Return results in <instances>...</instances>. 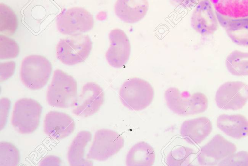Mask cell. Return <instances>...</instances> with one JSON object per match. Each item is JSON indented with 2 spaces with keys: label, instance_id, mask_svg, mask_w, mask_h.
<instances>
[{
  "label": "cell",
  "instance_id": "cell-18",
  "mask_svg": "<svg viewBox=\"0 0 248 166\" xmlns=\"http://www.w3.org/2000/svg\"><path fill=\"white\" fill-rule=\"evenodd\" d=\"M217 126L227 136L235 139L248 136V120L242 114H221L217 119Z\"/></svg>",
  "mask_w": 248,
  "mask_h": 166
},
{
  "label": "cell",
  "instance_id": "cell-3",
  "mask_svg": "<svg viewBox=\"0 0 248 166\" xmlns=\"http://www.w3.org/2000/svg\"><path fill=\"white\" fill-rule=\"evenodd\" d=\"M123 105L129 109L140 111L146 108L154 98V89L144 79L134 77L126 80L119 90Z\"/></svg>",
  "mask_w": 248,
  "mask_h": 166
},
{
  "label": "cell",
  "instance_id": "cell-21",
  "mask_svg": "<svg viewBox=\"0 0 248 166\" xmlns=\"http://www.w3.org/2000/svg\"><path fill=\"white\" fill-rule=\"evenodd\" d=\"M215 10L232 18L248 16V0H210Z\"/></svg>",
  "mask_w": 248,
  "mask_h": 166
},
{
  "label": "cell",
  "instance_id": "cell-9",
  "mask_svg": "<svg viewBox=\"0 0 248 166\" xmlns=\"http://www.w3.org/2000/svg\"><path fill=\"white\" fill-rule=\"evenodd\" d=\"M215 100L223 110H239L248 100V85L241 81H228L217 90Z\"/></svg>",
  "mask_w": 248,
  "mask_h": 166
},
{
  "label": "cell",
  "instance_id": "cell-27",
  "mask_svg": "<svg viewBox=\"0 0 248 166\" xmlns=\"http://www.w3.org/2000/svg\"><path fill=\"white\" fill-rule=\"evenodd\" d=\"M218 165L248 166V152L242 151L233 153L221 160Z\"/></svg>",
  "mask_w": 248,
  "mask_h": 166
},
{
  "label": "cell",
  "instance_id": "cell-26",
  "mask_svg": "<svg viewBox=\"0 0 248 166\" xmlns=\"http://www.w3.org/2000/svg\"><path fill=\"white\" fill-rule=\"evenodd\" d=\"M19 53V47L13 39L5 35H0V59H9L16 57Z\"/></svg>",
  "mask_w": 248,
  "mask_h": 166
},
{
  "label": "cell",
  "instance_id": "cell-14",
  "mask_svg": "<svg viewBox=\"0 0 248 166\" xmlns=\"http://www.w3.org/2000/svg\"><path fill=\"white\" fill-rule=\"evenodd\" d=\"M44 132L52 139H64L74 131V119L68 114L62 112L51 111L45 116L43 124Z\"/></svg>",
  "mask_w": 248,
  "mask_h": 166
},
{
  "label": "cell",
  "instance_id": "cell-7",
  "mask_svg": "<svg viewBox=\"0 0 248 166\" xmlns=\"http://www.w3.org/2000/svg\"><path fill=\"white\" fill-rule=\"evenodd\" d=\"M94 24L93 15L86 9L79 7L64 10L56 19L58 31L65 35L85 33L93 28Z\"/></svg>",
  "mask_w": 248,
  "mask_h": 166
},
{
  "label": "cell",
  "instance_id": "cell-11",
  "mask_svg": "<svg viewBox=\"0 0 248 166\" xmlns=\"http://www.w3.org/2000/svg\"><path fill=\"white\" fill-rule=\"evenodd\" d=\"M236 145L220 134L216 135L202 146L197 156L198 163L202 166H215L225 158L234 153Z\"/></svg>",
  "mask_w": 248,
  "mask_h": 166
},
{
  "label": "cell",
  "instance_id": "cell-6",
  "mask_svg": "<svg viewBox=\"0 0 248 166\" xmlns=\"http://www.w3.org/2000/svg\"><path fill=\"white\" fill-rule=\"evenodd\" d=\"M42 111V106L38 101L31 98H21L14 106L12 124L20 133H32L39 125Z\"/></svg>",
  "mask_w": 248,
  "mask_h": 166
},
{
  "label": "cell",
  "instance_id": "cell-15",
  "mask_svg": "<svg viewBox=\"0 0 248 166\" xmlns=\"http://www.w3.org/2000/svg\"><path fill=\"white\" fill-rule=\"evenodd\" d=\"M149 7L147 0H116L114 12L116 15L122 21L135 23L145 16Z\"/></svg>",
  "mask_w": 248,
  "mask_h": 166
},
{
  "label": "cell",
  "instance_id": "cell-24",
  "mask_svg": "<svg viewBox=\"0 0 248 166\" xmlns=\"http://www.w3.org/2000/svg\"><path fill=\"white\" fill-rule=\"evenodd\" d=\"M194 151L189 148L178 146L174 148L167 155L166 162L169 166H187L190 163Z\"/></svg>",
  "mask_w": 248,
  "mask_h": 166
},
{
  "label": "cell",
  "instance_id": "cell-1",
  "mask_svg": "<svg viewBox=\"0 0 248 166\" xmlns=\"http://www.w3.org/2000/svg\"><path fill=\"white\" fill-rule=\"evenodd\" d=\"M169 108L180 116L198 114L204 112L208 106L207 96L201 92L192 94L187 91H181L177 88L170 87L164 93Z\"/></svg>",
  "mask_w": 248,
  "mask_h": 166
},
{
  "label": "cell",
  "instance_id": "cell-13",
  "mask_svg": "<svg viewBox=\"0 0 248 166\" xmlns=\"http://www.w3.org/2000/svg\"><path fill=\"white\" fill-rule=\"evenodd\" d=\"M219 24L210 0H202L195 7L191 17V25L196 32L203 36L212 35L218 30Z\"/></svg>",
  "mask_w": 248,
  "mask_h": 166
},
{
  "label": "cell",
  "instance_id": "cell-10",
  "mask_svg": "<svg viewBox=\"0 0 248 166\" xmlns=\"http://www.w3.org/2000/svg\"><path fill=\"white\" fill-rule=\"evenodd\" d=\"M105 98L102 88L97 83L88 82L82 87L73 106L72 112L76 116L87 117L97 113Z\"/></svg>",
  "mask_w": 248,
  "mask_h": 166
},
{
  "label": "cell",
  "instance_id": "cell-5",
  "mask_svg": "<svg viewBox=\"0 0 248 166\" xmlns=\"http://www.w3.org/2000/svg\"><path fill=\"white\" fill-rule=\"evenodd\" d=\"M92 42L88 35L79 34L60 39L56 46L58 60L67 65L83 62L89 56Z\"/></svg>",
  "mask_w": 248,
  "mask_h": 166
},
{
  "label": "cell",
  "instance_id": "cell-2",
  "mask_svg": "<svg viewBox=\"0 0 248 166\" xmlns=\"http://www.w3.org/2000/svg\"><path fill=\"white\" fill-rule=\"evenodd\" d=\"M77 81L65 72L57 69L48 87L47 100L53 107L67 108L73 106L77 98Z\"/></svg>",
  "mask_w": 248,
  "mask_h": 166
},
{
  "label": "cell",
  "instance_id": "cell-20",
  "mask_svg": "<svg viewBox=\"0 0 248 166\" xmlns=\"http://www.w3.org/2000/svg\"><path fill=\"white\" fill-rule=\"evenodd\" d=\"M155 159L153 148L147 143L141 141L130 149L127 154L126 164L129 166H151Z\"/></svg>",
  "mask_w": 248,
  "mask_h": 166
},
{
  "label": "cell",
  "instance_id": "cell-23",
  "mask_svg": "<svg viewBox=\"0 0 248 166\" xmlns=\"http://www.w3.org/2000/svg\"><path fill=\"white\" fill-rule=\"evenodd\" d=\"M18 27V20L15 12L7 5L0 4V32L3 35H12Z\"/></svg>",
  "mask_w": 248,
  "mask_h": 166
},
{
  "label": "cell",
  "instance_id": "cell-22",
  "mask_svg": "<svg viewBox=\"0 0 248 166\" xmlns=\"http://www.w3.org/2000/svg\"><path fill=\"white\" fill-rule=\"evenodd\" d=\"M225 63L232 75L236 76H248V52L234 50L227 56Z\"/></svg>",
  "mask_w": 248,
  "mask_h": 166
},
{
  "label": "cell",
  "instance_id": "cell-16",
  "mask_svg": "<svg viewBox=\"0 0 248 166\" xmlns=\"http://www.w3.org/2000/svg\"><path fill=\"white\" fill-rule=\"evenodd\" d=\"M212 125L206 117H200L185 121L180 128V135L187 142L199 144L211 133Z\"/></svg>",
  "mask_w": 248,
  "mask_h": 166
},
{
  "label": "cell",
  "instance_id": "cell-29",
  "mask_svg": "<svg viewBox=\"0 0 248 166\" xmlns=\"http://www.w3.org/2000/svg\"><path fill=\"white\" fill-rule=\"evenodd\" d=\"M10 103V101L7 98H2L0 99V115L3 113L2 115L0 116L1 130H2L5 125L8 114L5 112L8 113Z\"/></svg>",
  "mask_w": 248,
  "mask_h": 166
},
{
  "label": "cell",
  "instance_id": "cell-28",
  "mask_svg": "<svg viewBox=\"0 0 248 166\" xmlns=\"http://www.w3.org/2000/svg\"><path fill=\"white\" fill-rule=\"evenodd\" d=\"M0 82H2L9 78L14 74L16 64L13 61L0 63Z\"/></svg>",
  "mask_w": 248,
  "mask_h": 166
},
{
  "label": "cell",
  "instance_id": "cell-8",
  "mask_svg": "<svg viewBox=\"0 0 248 166\" xmlns=\"http://www.w3.org/2000/svg\"><path fill=\"white\" fill-rule=\"evenodd\" d=\"M124 145V138L119 133L109 129H99L95 133L86 158L105 161L117 154Z\"/></svg>",
  "mask_w": 248,
  "mask_h": 166
},
{
  "label": "cell",
  "instance_id": "cell-17",
  "mask_svg": "<svg viewBox=\"0 0 248 166\" xmlns=\"http://www.w3.org/2000/svg\"><path fill=\"white\" fill-rule=\"evenodd\" d=\"M215 12L219 24L225 29L232 41L238 45L248 47V16L232 18Z\"/></svg>",
  "mask_w": 248,
  "mask_h": 166
},
{
  "label": "cell",
  "instance_id": "cell-12",
  "mask_svg": "<svg viewBox=\"0 0 248 166\" xmlns=\"http://www.w3.org/2000/svg\"><path fill=\"white\" fill-rule=\"evenodd\" d=\"M110 45L105 57L112 67L120 68L127 63L131 53V44L127 34L119 28L112 29L109 33Z\"/></svg>",
  "mask_w": 248,
  "mask_h": 166
},
{
  "label": "cell",
  "instance_id": "cell-19",
  "mask_svg": "<svg viewBox=\"0 0 248 166\" xmlns=\"http://www.w3.org/2000/svg\"><path fill=\"white\" fill-rule=\"evenodd\" d=\"M92 134L88 131L79 132L73 139L68 151V161L71 166H93V161L87 159L85 149L92 140Z\"/></svg>",
  "mask_w": 248,
  "mask_h": 166
},
{
  "label": "cell",
  "instance_id": "cell-4",
  "mask_svg": "<svg viewBox=\"0 0 248 166\" xmlns=\"http://www.w3.org/2000/svg\"><path fill=\"white\" fill-rule=\"evenodd\" d=\"M52 70V64L45 57L31 55L22 60L20 78L27 88L33 90H39L49 81Z\"/></svg>",
  "mask_w": 248,
  "mask_h": 166
},
{
  "label": "cell",
  "instance_id": "cell-30",
  "mask_svg": "<svg viewBox=\"0 0 248 166\" xmlns=\"http://www.w3.org/2000/svg\"><path fill=\"white\" fill-rule=\"evenodd\" d=\"M171 2L176 6L185 8L196 7L202 0H170Z\"/></svg>",
  "mask_w": 248,
  "mask_h": 166
},
{
  "label": "cell",
  "instance_id": "cell-25",
  "mask_svg": "<svg viewBox=\"0 0 248 166\" xmlns=\"http://www.w3.org/2000/svg\"><path fill=\"white\" fill-rule=\"evenodd\" d=\"M19 150L13 144L2 141L0 143V165L17 166L20 161Z\"/></svg>",
  "mask_w": 248,
  "mask_h": 166
}]
</instances>
